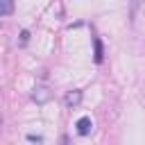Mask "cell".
Returning <instances> with one entry per match:
<instances>
[{
    "label": "cell",
    "mask_w": 145,
    "mask_h": 145,
    "mask_svg": "<svg viewBox=\"0 0 145 145\" xmlns=\"http://www.w3.org/2000/svg\"><path fill=\"white\" fill-rule=\"evenodd\" d=\"M0 2H2V7H0V16L7 18V16L14 11V0H0Z\"/></svg>",
    "instance_id": "5b68a950"
},
{
    "label": "cell",
    "mask_w": 145,
    "mask_h": 145,
    "mask_svg": "<svg viewBox=\"0 0 145 145\" xmlns=\"http://www.w3.org/2000/svg\"><path fill=\"white\" fill-rule=\"evenodd\" d=\"M50 97H52V91H50L48 86H34V91H32V100H34L36 104H45Z\"/></svg>",
    "instance_id": "6da1fadb"
},
{
    "label": "cell",
    "mask_w": 145,
    "mask_h": 145,
    "mask_svg": "<svg viewBox=\"0 0 145 145\" xmlns=\"http://www.w3.org/2000/svg\"><path fill=\"white\" fill-rule=\"evenodd\" d=\"M27 41H29V32H27V29H23V32H20V45H25Z\"/></svg>",
    "instance_id": "8992f818"
},
{
    "label": "cell",
    "mask_w": 145,
    "mask_h": 145,
    "mask_svg": "<svg viewBox=\"0 0 145 145\" xmlns=\"http://www.w3.org/2000/svg\"><path fill=\"white\" fill-rule=\"evenodd\" d=\"M82 97H84V93H82L79 88H75V91H68V93L63 95V104H66L68 109H75V106L82 102Z\"/></svg>",
    "instance_id": "7a4b0ae2"
},
{
    "label": "cell",
    "mask_w": 145,
    "mask_h": 145,
    "mask_svg": "<svg viewBox=\"0 0 145 145\" xmlns=\"http://www.w3.org/2000/svg\"><path fill=\"white\" fill-rule=\"evenodd\" d=\"M75 127H77V134H79V136H88L91 129H93V122H91L88 116H82V118L75 122Z\"/></svg>",
    "instance_id": "3957f363"
},
{
    "label": "cell",
    "mask_w": 145,
    "mask_h": 145,
    "mask_svg": "<svg viewBox=\"0 0 145 145\" xmlns=\"http://www.w3.org/2000/svg\"><path fill=\"white\" fill-rule=\"evenodd\" d=\"M27 140H32V143H43V138L36 136V134H27Z\"/></svg>",
    "instance_id": "52a82bcc"
},
{
    "label": "cell",
    "mask_w": 145,
    "mask_h": 145,
    "mask_svg": "<svg viewBox=\"0 0 145 145\" xmlns=\"http://www.w3.org/2000/svg\"><path fill=\"white\" fill-rule=\"evenodd\" d=\"M93 59H95V63H102L104 61V45H102V41L97 36L93 39Z\"/></svg>",
    "instance_id": "277c9868"
}]
</instances>
